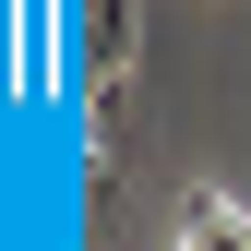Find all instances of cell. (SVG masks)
I'll use <instances>...</instances> for the list:
<instances>
[{
	"label": "cell",
	"mask_w": 251,
	"mask_h": 251,
	"mask_svg": "<svg viewBox=\"0 0 251 251\" xmlns=\"http://www.w3.org/2000/svg\"><path fill=\"white\" fill-rule=\"evenodd\" d=\"M72 60H84V84H108L144 60V0H72Z\"/></svg>",
	"instance_id": "1"
},
{
	"label": "cell",
	"mask_w": 251,
	"mask_h": 251,
	"mask_svg": "<svg viewBox=\"0 0 251 251\" xmlns=\"http://www.w3.org/2000/svg\"><path fill=\"white\" fill-rule=\"evenodd\" d=\"M168 251H251V215L227 203V192H192V203H179V239Z\"/></svg>",
	"instance_id": "2"
}]
</instances>
